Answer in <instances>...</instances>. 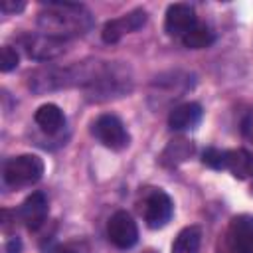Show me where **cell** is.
<instances>
[{
	"instance_id": "cell-20",
	"label": "cell",
	"mask_w": 253,
	"mask_h": 253,
	"mask_svg": "<svg viewBox=\"0 0 253 253\" xmlns=\"http://www.w3.org/2000/svg\"><path fill=\"white\" fill-rule=\"evenodd\" d=\"M20 57H18V51L10 45H2L0 47V71L2 73H8L12 69H16Z\"/></svg>"
},
{
	"instance_id": "cell-6",
	"label": "cell",
	"mask_w": 253,
	"mask_h": 253,
	"mask_svg": "<svg viewBox=\"0 0 253 253\" xmlns=\"http://www.w3.org/2000/svg\"><path fill=\"white\" fill-rule=\"evenodd\" d=\"M20 43H22L24 51L28 53V57H32L36 61L55 59V57L63 55L67 49L65 40H57V38H51L45 34H26L20 38Z\"/></svg>"
},
{
	"instance_id": "cell-15",
	"label": "cell",
	"mask_w": 253,
	"mask_h": 253,
	"mask_svg": "<svg viewBox=\"0 0 253 253\" xmlns=\"http://www.w3.org/2000/svg\"><path fill=\"white\" fill-rule=\"evenodd\" d=\"M192 154H194V144L190 140H186V138H172L166 144V148L162 150V154H160V164L172 168V166H178V164L186 162Z\"/></svg>"
},
{
	"instance_id": "cell-22",
	"label": "cell",
	"mask_w": 253,
	"mask_h": 253,
	"mask_svg": "<svg viewBox=\"0 0 253 253\" xmlns=\"http://www.w3.org/2000/svg\"><path fill=\"white\" fill-rule=\"evenodd\" d=\"M22 251V241L20 237H10L4 245V253H20Z\"/></svg>"
},
{
	"instance_id": "cell-8",
	"label": "cell",
	"mask_w": 253,
	"mask_h": 253,
	"mask_svg": "<svg viewBox=\"0 0 253 253\" xmlns=\"http://www.w3.org/2000/svg\"><path fill=\"white\" fill-rule=\"evenodd\" d=\"M107 235L111 243L119 249H130L138 241V227L132 215L125 210L115 211L107 223Z\"/></svg>"
},
{
	"instance_id": "cell-11",
	"label": "cell",
	"mask_w": 253,
	"mask_h": 253,
	"mask_svg": "<svg viewBox=\"0 0 253 253\" xmlns=\"http://www.w3.org/2000/svg\"><path fill=\"white\" fill-rule=\"evenodd\" d=\"M198 26L196 10L190 4H170L164 18V30L168 36L184 38L188 32H192Z\"/></svg>"
},
{
	"instance_id": "cell-5",
	"label": "cell",
	"mask_w": 253,
	"mask_h": 253,
	"mask_svg": "<svg viewBox=\"0 0 253 253\" xmlns=\"http://www.w3.org/2000/svg\"><path fill=\"white\" fill-rule=\"evenodd\" d=\"M93 136L111 150H123L130 142V134L117 115H99L91 125Z\"/></svg>"
},
{
	"instance_id": "cell-19",
	"label": "cell",
	"mask_w": 253,
	"mask_h": 253,
	"mask_svg": "<svg viewBox=\"0 0 253 253\" xmlns=\"http://www.w3.org/2000/svg\"><path fill=\"white\" fill-rule=\"evenodd\" d=\"M202 162L211 170H225L227 168V150L210 146L202 152Z\"/></svg>"
},
{
	"instance_id": "cell-9",
	"label": "cell",
	"mask_w": 253,
	"mask_h": 253,
	"mask_svg": "<svg viewBox=\"0 0 253 253\" xmlns=\"http://www.w3.org/2000/svg\"><path fill=\"white\" fill-rule=\"evenodd\" d=\"M146 12L142 8H136L128 14H123L115 20H109L105 26H103V32H101V38L105 43H117L123 36L130 34V32H136L140 30L144 24H146Z\"/></svg>"
},
{
	"instance_id": "cell-17",
	"label": "cell",
	"mask_w": 253,
	"mask_h": 253,
	"mask_svg": "<svg viewBox=\"0 0 253 253\" xmlns=\"http://www.w3.org/2000/svg\"><path fill=\"white\" fill-rule=\"evenodd\" d=\"M200 245L202 229L198 225H188L176 235L172 243V253H200Z\"/></svg>"
},
{
	"instance_id": "cell-12",
	"label": "cell",
	"mask_w": 253,
	"mask_h": 253,
	"mask_svg": "<svg viewBox=\"0 0 253 253\" xmlns=\"http://www.w3.org/2000/svg\"><path fill=\"white\" fill-rule=\"evenodd\" d=\"M47 211H49V208H47V198H45V194L43 192H34V194H30L24 202H22V206L18 208V219L28 227V229H38L43 221H45V217H47Z\"/></svg>"
},
{
	"instance_id": "cell-18",
	"label": "cell",
	"mask_w": 253,
	"mask_h": 253,
	"mask_svg": "<svg viewBox=\"0 0 253 253\" xmlns=\"http://www.w3.org/2000/svg\"><path fill=\"white\" fill-rule=\"evenodd\" d=\"M215 40L213 32L208 28V26H196L192 32H188L184 38H182V43L188 47V49H204L208 45H211Z\"/></svg>"
},
{
	"instance_id": "cell-10",
	"label": "cell",
	"mask_w": 253,
	"mask_h": 253,
	"mask_svg": "<svg viewBox=\"0 0 253 253\" xmlns=\"http://www.w3.org/2000/svg\"><path fill=\"white\" fill-rule=\"evenodd\" d=\"M229 253H253V215H235L227 227Z\"/></svg>"
},
{
	"instance_id": "cell-16",
	"label": "cell",
	"mask_w": 253,
	"mask_h": 253,
	"mask_svg": "<svg viewBox=\"0 0 253 253\" xmlns=\"http://www.w3.org/2000/svg\"><path fill=\"white\" fill-rule=\"evenodd\" d=\"M233 178L237 180H245L253 174V156L245 150V148H233L227 150V168Z\"/></svg>"
},
{
	"instance_id": "cell-7",
	"label": "cell",
	"mask_w": 253,
	"mask_h": 253,
	"mask_svg": "<svg viewBox=\"0 0 253 253\" xmlns=\"http://www.w3.org/2000/svg\"><path fill=\"white\" fill-rule=\"evenodd\" d=\"M174 213V204L170 196L162 190H154L146 196L142 206V217L150 229H162Z\"/></svg>"
},
{
	"instance_id": "cell-14",
	"label": "cell",
	"mask_w": 253,
	"mask_h": 253,
	"mask_svg": "<svg viewBox=\"0 0 253 253\" xmlns=\"http://www.w3.org/2000/svg\"><path fill=\"white\" fill-rule=\"evenodd\" d=\"M34 121H36V125H38L43 132H47V134H55V132H59V130L65 126V115H63V111H61L57 105H53V103L42 105V107L36 111Z\"/></svg>"
},
{
	"instance_id": "cell-24",
	"label": "cell",
	"mask_w": 253,
	"mask_h": 253,
	"mask_svg": "<svg viewBox=\"0 0 253 253\" xmlns=\"http://www.w3.org/2000/svg\"><path fill=\"white\" fill-rule=\"evenodd\" d=\"M57 253H75L73 249H69V247H59L57 249Z\"/></svg>"
},
{
	"instance_id": "cell-21",
	"label": "cell",
	"mask_w": 253,
	"mask_h": 253,
	"mask_svg": "<svg viewBox=\"0 0 253 253\" xmlns=\"http://www.w3.org/2000/svg\"><path fill=\"white\" fill-rule=\"evenodd\" d=\"M24 8H26V2H24V0H18V2H14V0H2V2H0V10L6 12V14L20 12V10H24Z\"/></svg>"
},
{
	"instance_id": "cell-1",
	"label": "cell",
	"mask_w": 253,
	"mask_h": 253,
	"mask_svg": "<svg viewBox=\"0 0 253 253\" xmlns=\"http://www.w3.org/2000/svg\"><path fill=\"white\" fill-rule=\"evenodd\" d=\"M45 6L38 14V28L45 36L67 42L69 38L85 36L93 28V16L83 4L49 0Z\"/></svg>"
},
{
	"instance_id": "cell-3",
	"label": "cell",
	"mask_w": 253,
	"mask_h": 253,
	"mask_svg": "<svg viewBox=\"0 0 253 253\" xmlns=\"http://www.w3.org/2000/svg\"><path fill=\"white\" fill-rule=\"evenodd\" d=\"M132 89V77L126 67L117 63H101L93 81L83 89L87 101H109L126 95Z\"/></svg>"
},
{
	"instance_id": "cell-2",
	"label": "cell",
	"mask_w": 253,
	"mask_h": 253,
	"mask_svg": "<svg viewBox=\"0 0 253 253\" xmlns=\"http://www.w3.org/2000/svg\"><path fill=\"white\" fill-rule=\"evenodd\" d=\"M101 63L103 61H83V63L67 65V67H57V65L40 67L28 75V87L38 95L67 89V87L85 89L97 75Z\"/></svg>"
},
{
	"instance_id": "cell-23",
	"label": "cell",
	"mask_w": 253,
	"mask_h": 253,
	"mask_svg": "<svg viewBox=\"0 0 253 253\" xmlns=\"http://www.w3.org/2000/svg\"><path fill=\"white\" fill-rule=\"evenodd\" d=\"M243 134L245 136H253V113H249L247 119L243 121Z\"/></svg>"
},
{
	"instance_id": "cell-4",
	"label": "cell",
	"mask_w": 253,
	"mask_h": 253,
	"mask_svg": "<svg viewBox=\"0 0 253 253\" xmlns=\"http://www.w3.org/2000/svg\"><path fill=\"white\" fill-rule=\"evenodd\" d=\"M4 182L12 188L32 186L43 176V160L36 154H20L4 162Z\"/></svg>"
},
{
	"instance_id": "cell-13",
	"label": "cell",
	"mask_w": 253,
	"mask_h": 253,
	"mask_svg": "<svg viewBox=\"0 0 253 253\" xmlns=\"http://www.w3.org/2000/svg\"><path fill=\"white\" fill-rule=\"evenodd\" d=\"M204 117L200 103H182L174 107L168 115V126L172 130H192L200 125Z\"/></svg>"
}]
</instances>
